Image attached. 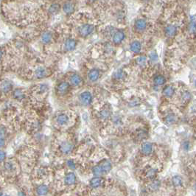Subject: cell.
<instances>
[{"label": "cell", "mask_w": 196, "mask_h": 196, "mask_svg": "<svg viewBox=\"0 0 196 196\" xmlns=\"http://www.w3.org/2000/svg\"><path fill=\"white\" fill-rule=\"evenodd\" d=\"M176 93V89L174 86L172 85H168L166 86L162 91V95L166 99H171L173 97L175 94Z\"/></svg>", "instance_id": "cell-16"}, {"label": "cell", "mask_w": 196, "mask_h": 196, "mask_svg": "<svg viewBox=\"0 0 196 196\" xmlns=\"http://www.w3.org/2000/svg\"><path fill=\"white\" fill-rule=\"evenodd\" d=\"M60 8H61V7H60V5H58V4L57 3L53 4V5H50V7H49V14L55 15V14L58 13V11L60 10Z\"/></svg>", "instance_id": "cell-33"}, {"label": "cell", "mask_w": 196, "mask_h": 196, "mask_svg": "<svg viewBox=\"0 0 196 196\" xmlns=\"http://www.w3.org/2000/svg\"><path fill=\"white\" fill-rule=\"evenodd\" d=\"M100 77V71L97 69H92L88 73V78L91 82L97 81Z\"/></svg>", "instance_id": "cell-21"}, {"label": "cell", "mask_w": 196, "mask_h": 196, "mask_svg": "<svg viewBox=\"0 0 196 196\" xmlns=\"http://www.w3.org/2000/svg\"><path fill=\"white\" fill-rule=\"evenodd\" d=\"M160 118L163 123L168 126L176 125L181 119L180 111L176 107H164L160 112Z\"/></svg>", "instance_id": "cell-8"}, {"label": "cell", "mask_w": 196, "mask_h": 196, "mask_svg": "<svg viewBox=\"0 0 196 196\" xmlns=\"http://www.w3.org/2000/svg\"><path fill=\"white\" fill-rule=\"evenodd\" d=\"M147 62V57L145 56H139L137 58V64L139 66H143Z\"/></svg>", "instance_id": "cell-36"}, {"label": "cell", "mask_w": 196, "mask_h": 196, "mask_svg": "<svg viewBox=\"0 0 196 196\" xmlns=\"http://www.w3.org/2000/svg\"><path fill=\"white\" fill-rule=\"evenodd\" d=\"M167 82L166 78L162 74H158L153 78V84L156 87H161L163 86Z\"/></svg>", "instance_id": "cell-24"}, {"label": "cell", "mask_w": 196, "mask_h": 196, "mask_svg": "<svg viewBox=\"0 0 196 196\" xmlns=\"http://www.w3.org/2000/svg\"><path fill=\"white\" fill-rule=\"evenodd\" d=\"M130 49L134 53H139L142 50V44L138 41H133L130 44Z\"/></svg>", "instance_id": "cell-28"}, {"label": "cell", "mask_w": 196, "mask_h": 196, "mask_svg": "<svg viewBox=\"0 0 196 196\" xmlns=\"http://www.w3.org/2000/svg\"><path fill=\"white\" fill-rule=\"evenodd\" d=\"M91 2H95V1H96V0H90Z\"/></svg>", "instance_id": "cell-46"}, {"label": "cell", "mask_w": 196, "mask_h": 196, "mask_svg": "<svg viewBox=\"0 0 196 196\" xmlns=\"http://www.w3.org/2000/svg\"><path fill=\"white\" fill-rule=\"evenodd\" d=\"M0 196H2V193H0Z\"/></svg>", "instance_id": "cell-47"}, {"label": "cell", "mask_w": 196, "mask_h": 196, "mask_svg": "<svg viewBox=\"0 0 196 196\" xmlns=\"http://www.w3.org/2000/svg\"><path fill=\"white\" fill-rule=\"evenodd\" d=\"M113 78L117 81H122L126 78V73L122 70H118L114 73Z\"/></svg>", "instance_id": "cell-29"}, {"label": "cell", "mask_w": 196, "mask_h": 196, "mask_svg": "<svg viewBox=\"0 0 196 196\" xmlns=\"http://www.w3.org/2000/svg\"><path fill=\"white\" fill-rule=\"evenodd\" d=\"M113 186L112 179H109L105 176H94L89 181L88 187L91 189L95 190H105L110 189Z\"/></svg>", "instance_id": "cell-10"}, {"label": "cell", "mask_w": 196, "mask_h": 196, "mask_svg": "<svg viewBox=\"0 0 196 196\" xmlns=\"http://www.w3.org/2000/svg\"><path fill=\"white\" fill-rule=\"evenodd\" d=\"M5 144V139H0V148L3 147Z\"/></svg>", "instance_id": "cell-43"}, {"label": "cell", "mask_w": 196, "mask_h": 196, "mask_svg": "<svg viewBox=\"0 0 196 196\" xmlns=\"http://www.w3.org/2000/svg\"><path fill=\"white\" fill-rule=\"evenodd\" d=\"M2 54H3V53H2V49H0V58L2 57Z\"/></svg>", "instance_id": "cell-45"}, {"label": "cell", "mask_w": 196, "mask_h": 196, "mask_svg": "<svg viewBox=\"0 0 196 196\" xmlns=\"http://www.w3.org/2000/svg\"><path fill=\"white\" fill-rule=\"evenodd\" d=\"M5 158H6V154H5V153L3 151H2V150H0V162H3L5 159Z\"/></svg>", "instance_id": "cell-41"}, {"label": "cell", "mask_w": 196, "mask_h": 196, "mask_svg": "<svg viewBox=\"0 0 196 196\" xmlns=\"http://www.w3.org/2000/svg\"><path fill=\"white\" fill-rule=\"evenodd\" d=\"M83 80L82 78L78 74H72L70 78V82L69 83L72 87H80L83 85Z\"/></svg>", "instance_id": "cell-17"}, {"label": "cell", "mask_w": 196, "mask_h": 196, "mask_svg": "<svg viewBox=\"0 0 196 196\" xmlns=\"http://www.w3.org/2000/svg\"><path fill=\"white\" fill-rule=\"evenodd\" d=\"M114 32H115V29L113 27H112V26H110V27H108L107 29H105V33H106L108 36L109 35L110 36H112Z\"/></svg>", "instance_id": "cell-39"}, {"label": "cell", "mask_w": 196, "mask_h": 196, "mask_svg": "<svg viewBox=\"0 0 196 196\" xmlns=\"http://www.w3.org/2000/svg\"><path fill=\"white\" fill-rule=\"evenodd\" d=\"M135 28L139 31H143L147 28V22L143 19H137L135 22Z\"/></svg>", "instance_id": "cell-27"}, {"label": "cell", "mask_w": 196, "mask_h": 196, "mask_svg": "<svg viewBox=\"0 0 196 196\" xmlns=\"http://www.w3.org/2000/svg\"><path fill=\"white\" fill-rule=\"evenodd\" d=\"M13 85L8 80H4L0 82V90L4 92V93H7L10 90L12 89Z\"/></svg>", "instance_id": "cell-25"}, {"label": "cell", "mask_w": 196, "mask_h": 196, "mask_svg": "<svg viewBox=\"0 0 196 196\" xmlns=\"http://www.w3.org/2000/svg\"><path fill=\"white\" fill-rule=\"evenodd\" d=\"M14 97L17 100H22L24 98V91L22 89H16L14 91Z\"/></svg>", "instance_id": "cell-32"}, {"label": "cell", "mask_w": 196, "mask_h": 196, "mask_svg": "<svg viewBox=\"0 0 196 196\" xmlns=\"http://www.w3.org/2000/svg\"><path fill=\"white\" fill-rule=\"evenodd\" d=\"M164 168V164L160 157H153L142 159L136 171L137 179L145 184L159 177Z\"/></svg>", "instance_id": "cell-2"}, {"label": "cell", "mask_w": 196, "mask_h": 196, "mask_svg": "<svg viewBox=\"0 0 196 196\" xmlns=\"http://www.w3.org/2000/svg\"><path fill=\"white\" fill-rule=\"evenodd\" d=\"M94 100L93 94L89 90L82 91L79 95V101L83 106H89L92 104Z\"/></svg>", "instance_id": "cell-12"}, {"label": "cell", "mask_w": 196, "mask_h": 196, "mask_svg": "<svg viewBox=\"0 0 196 196\" xmlns=\"http://www.w3.org/2000/svg\"><path fill=\"white\" fill-rule=\"evenodd\" d=\"M192 100L191 92L187 89H183L179 93V102L181 105H187Z\"/></svg>", "instance_id": "cell-14"}, {"label": "cell", "mask_w": 196, "mask_h": 196, "mask_svg": "<svg viewBox=\"0 0 196 196\" xmlns=\"http://www.w3.org/2000/svg\"><path fill=\"white\" fill-rule=\"evenodd\" d=\"M63 196H73L72 195V193H64V194H63Z\"/></svg>", "instance_id": "cell-44"}, {"label": "cell", "mask_w": 196, "mask_h": 196, "mask_svg": "<svg viewBox=\"0 0 196 196\" xmlns=\"http://www.w3.org/2000/svg\"><path fill=\"white\" fill-rule=\"evenodd\" d=\"M192 147V144H190V142L189 141H184L182 142V148L185 151H188L190 150Z\"/></svg>", "instance_id": "cell-37"}, {"label": "cell", "mask_w": 196, "mask_h": 196, "mask_svg": "<svg viewBox=\"0 0 196 196\" xmlns=\"http://www.w3.org/2000/svg\"><path fill=\"white\" fill-rule=\"evenodd\" d=\"M125 38V34L123 31L117 30L115 31L114 35L112 36V40H113L114 44H120L122 43Z\"/></svg>", "instance_id": "cell-18"}, {"label": "cell", "mask_w": 196, "mask_h": 196, "mask_svg": "<svg viewBox=\"0 0 196 196\" xmlns=\"http://www.w3.org/2000/svg\"><path fill=\"white\" fill-rule=\"evenodd\" d=\"M55 143V153L60 157H68L76 150V137L72 132H61Z\"/></svg>", "instance_id": "cell-4"}, {"label": "cell", "mask_w": 196, "mask_h": 196, "mask_svg": "<svg viewBox=\"0 0 196 196\" xmlns=\"http://www.w3.org/2000/svg\"><path fill=\"white\" fill-rule=\"evenodd\" d=\"M77 47V41L73 39H67L64 43V49L67 52L74 50Z\"/></svg>", "instance_id": "cell-22"}, {"label": "cell", "mask_w": 196, "mask_h": 196, "mask_svg": "<svg viewBox=\"0 0 196 196\" xmlns=\"http://www.w3.org/2000/svg\"><path fill=\"white\" fill-rule=\"evenodd\" d=\"M6 136V128L4 126H0V139H5Z\"/></svg>", "instance_id": "cell-38"}, {"label": "cell", "mask_w": 196, "mask_h": 196, "mask_svg": "<svg viewBox=\"0 0 196 196\" xmlns=\"http://www.w3.org/2000/svg\"><path fill=\"white\" fill-rule=\"evenodd\" d=\"M55 126L60 132H72L78 122V117L72 111L57 112L54 118Z\"/></svg>", "instance_id": "cell-5"}, {"label": "cell", "mask_w": 196, "mask_h": 196, "mask_svg": "<svg viewBox=\"0 0 196 196\" xmlns=\"http://www.w3.org/2000/svg\"><path fill=\"white\" fill-rule=\"evenodd\" d=\"M36 91H37V92L39 95H43V94L46 93L48 91V86L47 84H44V83L39 85L37 86Z\"/></svg>", "instance_id": "cell-34"}, {"label": "cell", "mask_w": 196, "mask_h": 196, "mask_svg": "<svg viewBox=\"0 0 196 196\" xmlns=\"http://www.w3.org/2000/svg\"><path fill=\"white\" fill-rule=\"evenodd\" d=\"M149 58L153 61H155L158 60V55L155 52H151L149 54Z\"/></svg>", "instance_id": "cell-40"}, {"label": "cell", "mask_w": 196, "mask_h": 196, "mask_svg": "<svg viewBox=\"0 0 196 196\" xmlns=\"http://www.w3.org/2000/svg\"><path fill=\"white\" fill-rule=\"evenodd\" d=\"M78 185V176L74 171L63 168L56 173L55 186L58 192L63 194L71 193Z\"/></svg>", "instance_id": "cell-3"}, {"label": "cell", "mask_w": 196, "mask_h": 196, "mask_svg": "<svg viewBox=\"0 0 196 196\" xmlns=\"http://www.w3.org/2000/svg\"><path fill=\"white\" fill-rule=\"evenodd\" d=\"M49 188L48 185L47 184H40L39 186L36 187V194L39 196H44L46 195H47V193H49Z\"/></svg>", "instance_id": "cell-23"}, {"label": "cell", "mask_w": 196, "mask_h": 196, "mask_svg": "<svg viewBox=\"0 0 196 196\" xmlns=\"http://www.w3.org/2000/svg\"><path fill=\"white\" fill-rule=\"evenodd\" d=\"M142 103V100L140 97H134L131 99H130L128 101V106L130 108H134V107L139 106Z\"/></svg>", "instance_id": "cell-30"}, {"label": "cell", "mask_w": 196, "mask_h": 196, "mask_svg": "<svg viewBox=\"0 0 196 196\" xmlns=\"http://www.w3.org/2000/svg\"><path fill=\"white\" fill-rule=\"evenodd\" d=\"M86 160L85 172L94 176H105L112 171L114 162L106 149L97 147Z\"/></svg>", "instance_id": "cell-1"}, {"label": "cell", "mask_w": 196, "mask_h": 196, "mask_svg": "<svg viewBox=\"0 0 196 196\" xmlns=\"http://www.w3.org/2000/svg\"><path fill=\"white\" fill-rule=\"evenodd\" d=\"M89 196H106V195L104 194L103 190H95V189H90Z\"/></svg>", "instance_id": "cell-35"}, {"label": "cell", "mask_w": 196, "mask_h": 196, "mask_svg": "<svg viewBox=\"0 0 196 196\" xmlns=\"http://www.w3.org/2000/svg\"><path fill=\"white\" fill-rule=\"evenodd\" d=\"M177 33V27L173 24H169L164 29V34L166 36L169 38H172L175 36Z\"/></svg>", "instance_id": "cell-20"}, {"label": "cell", "mask_w": 196, "mask_h": 196, "mask_svg": "<svg viewBox=\"0 0 196 196\" xmlns=\"http://www.w3.org/2000/svg\"><path fill=\"white\" fill-rule=\"evenodd\" d=\"M49 74V70L43 66H39L35 71V77L38 79H43V78L47 77Z\"/></svg>", "instance_id": "cell-19"}, {"label": "cell", "mask_w": 196, "mask_h": 196, "mask_svg": "<svg viewBox=\"0 0 196 196\" xmlns=\"http://www.w3.org/2000/svg\"><path fill=\"white\" fill-rule=\"evenodd\" d=\"M94 30H95V27L92 24H83L79 27L78 32H79L80 36L82 37H86V36L91 35L94 32Z\"/></svg>", "instance_id": "cell-15"}, {"label": "cell", "mask_w": 196, "mask_h": 196, "mask_svg": "<svg viewBox=\"0 0 196 196\" xmlns=\"http://www.w3.org/2000/svg\"><path fill=\"white\" fill-rule=\"evenodd\" d=\"M63 10L66 15H70L74 11V4L70 2H66L63 5Z\"/></svg>", "instance_id": "cell-26"}, {"label": "cell", "mask_w": 196, "mask_h": 196, "mask_svg": "<svg viewBox=\"0 0 196 196\" xmlns=\"http://www.w3.org/2000/svg\"><path fill=\"white\" fill-rule=\"evenodd\" d=\"M130 137L134 143L141 144L148 139L149 130L145 124L139 123L136 127L132 126V130H130Z\"/></svg>", "instance_id": "cell-9"}, {"label": "cell", "mask_w": 196, "mask_h": 196, "mask_svg": "<svg viewBox=\"0 0 196 196\" xmlns=\"http://www.w3.org/2000/svg\"><path fill=\"white\" fill-rule=\"evenodd\" d=\"M5 169L7 170H11L13 169V164L11 162H7L5 165Z\"/></svg>", "instance_id": "cell-42"}, {"label": "cell", "mask_w": 196, "mask_h": 196, "mask_svg": "<svg viewBox=\"0 0 196 196\" xmlns=\"http://www.w3.org/2000/svg\"><path fill=\"white\" fill-rule=\"evenodd\" d=\"M53 39V35L49 32H46L41 36V41L44 44H49Z\"/></svg>", "instance_id": "cell-31"}, {"label": "cell", "mask_w": 196, "mask_h": 196, "mask_svg": "<svg viewBox=\"0 0 196 196\" xmlns=\"http://www.w3.org/2000/svg\"><path fill=\"white\" fill-rule=\"evenodd\" d=\"M113 115L112 108L109 104L105 103L93 112V120L95 125L103 131L110 121Z\"/></svg>", "instance_id": "cell-7"}, {"label": "cell", "mask_w": 196, "mask_h": 196, "mask_svg": "<svg viewBox=\"0 0 196 196\" xmlns=\"http://www.w3.org/2000/svg\"><path fill=\"white\" fill-rule=\"evenodd\" d=\"M142 193V196H169L165 181L161 180L159 177L143 184Z\"/></svg>", "instance_id": "cell-6"}, {"label": "cell", "mask_w": 196, "mask_h": 196, "mask_svg": "<svg viewBox=\"0 0 196 196\" xmlns=\"http://www.w3.org/2000/svg\"><path fill=\"white\" fill-rule=\"evenodd\" d=\"M70 89H71V86L68 82H61L56 87V92H57V95L64 97L69 94Z\"/></svg>", "instance_id": "cell-13"}, {"label": "cell", "mask_w": 196, "mask_h": 196, "mask_svg": "<svg viewBox=\"0 0 196 196\" xmlns=\"http://www.w3.org/2000/svg\"><path fill=\"white\" fill-rule=\"evenodd\" d=\"M158 150L157 146L155 144L150 142H143L139 146V154L141 155V159H147L153 157H159L156 155V151Z\"/></svg>", "instance_id": "cell-11"}]
</instances>
